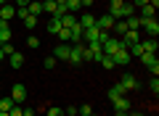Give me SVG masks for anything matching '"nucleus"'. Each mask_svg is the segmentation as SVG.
Here are the masks:
<instances>
[{
  "label": "nucleus",
  "instance_id": "1",
  "mask_svg": "<svg viewBox=\"0 0 159 116\" xmlns=\"http://www.w3.org/2000/svg\"><path fill=\"white\" fill-rule=\"evenodd\" d=\"M106 37H111V34H109V32H101L98 27L82 29V40H88V45H90V42H103Z\"/></svg>",
  "mask_w": 159,
  "mask_h": 116
},
{
  "label": "nucleus",
  "instance_id": "2",
  "mask_svg": "<svg viewBox=\"0 0 159 116\" xmlns=\"http://www.w3.org/2000/svg\"><path fill=\"white\" fill-rule=\"evenodd\" d=\"M141 34H146V37H157V34H159L157 19H141Z\"/></svg>",
  "mask_w": 159,
  "mask_h": 116
},
{
  "label": "nucleus",
  "instance_id": "3",
  "mask_svg": "<svg viewBox=\"0 0 159 116\" xmlns=\"http://www.w3.org/2000/svg\"><path fill=\"white\" fill-rule=\"evenodd\" d=\"M141 61L146 63V69L154 74V77H159V61H157V53H143Z\"/></svg>",
  "mask_w": 159,
  "mask_h": 116
},
{
  "label": "nucleus",
  "instance_id": "4",
  "mask_svg": "<svg viewBox=\"0 0 159 116\" xmlns=\"http://www.w3.org/2000/svg\"><path fill=\"white\" fill-rule=\"evenodd\" d=\"M101 50H103V55H114V53L119 50V40H117V37H106V40L101 42Z\"/></svg>",
  "mask_w": 159,
  "mask_h": 116
},
{
  "label": "nucleus",
  "instance_id": "5",
  "mask_svg": "<svg viewBox=\"0 0 159 116\" xmlns=\"http://www.w3.org/2000/svg\"><path fill=\"white\" fill-rule=\"evenodd\" d=\"M11 100H13V103H24V100H27V87L16 82L11 87Z\"/></svg>",
  "mask_w": 159,
  "mask_h": 116
},
{
  "label": "nucleus",
  "instance_id": "6",
  "mask_svg": "<svg viewBox=\"0 0 159 116\" xmlns=\"http://www.w3.org/2000/svg\"><path fill=\"white\" fill-rule=\"evenodd\" d=\"M82 48H85L82 42L72 45V53H69V63H72V66H80V63H82Z\"/></svg>",
  "mask_w": 159,
  "mask_h": 116
},
{
  "label": "nucleus",
  "instance_id": "7",
  "mask_svg": "<svg viewBox=\"0 0 159 116\" xmlns=\"http://www.w3.org/2000/svg\"><path fill=\"white\" fill-rule=\"evenodd\" d=\"M69 53H72V45H69V42H61L56 50H53V58H56V61H58V58H61V61H69Z\"/></svg>",
  "mask_w": 159,
  "mask_h": 116
},
{
  "label": "nucleus",
  "instance_id": "8",
  "mask_svg": "<svg viewBox=\"0 0 159 116\" xmlns=\"http://www.w3.org/2000/svg\"><path fill=\"white\" fill-rule=\"evenodd\" d=\"M111 58H114V66H127V63L133 61V58H130V53H127V50H122V48H119L117 53L111 55Z\"/></svg>",
  "mask_w": 159,
  "mask_h": 116
},
{
  "label": "nucleus",
  "instance_id": "9",
  "mask_svg": "<svg viewBox=\"0 0 159 116\" xmlns=\"http://www.w3.org/2000/svg\"><path fill=\"white\" fill-rule=\"evenodd\" d=\"M119 84H122V90H125V92H130V90L138 87V79L133 77V74H125V77L119 79Z\"/></svg>",
  "mask_w": 159,
  "mask_h": 116
},
{
  "label": "nucleus",
  "instance_id": "10",
  "mask_svg": "<svg viewBox=\"0 0 159 116\" xmlns=\"http://www.w3.org/2000/svg\"><path fill=\"white\" fill-rule=\"evenodd\" d=\"M13 16H16V8H13L11 3H6V6H0V21H11Z\"/></svg>",
  "mask_w": 159,
  "mask_h": 116
},
{
  "label": "nucleus",
  "instance_id": "11",
  "mask_svg": "<svg viewBox=\"0 0 159 116\" xmlns=\"http://www.w3.org/2000/svg\"><path fill=\"white\" fill-rule=\"evenodd\" d=\"M96 27L101 29V32H109V29H114V19L111 16H101V19H96Z\"/></svg>",
  "mask_w": 159,
  "mask_h": 116
},
{
  "label": "nucleus",
  "instance_id": "12",
  "mask_svg": "<svg viewBox=\"0 0 159 116\" xmlns=\"http://www.w3.org/2000/svg\"><path fill=\"white\" fill-rule=\"evenodd\" d=\"M141 48H143V53H157L159 42H157V37H148V40H141Z\"/></svg>",
  "mask_w": 159,
  "mask_h": 116
},
{
  "label": "nucleus",
  "instance_id": "13",
  "mask_svg": "<svg viewBox=\"0 0 159 116\" xmlns=\"http://www.w3.org/2000/svg\"><path fill=\"white\" fill-rule=\"evenodd\" d=\"M11 37H13V32H11V24H8V21H0V42H8Z\"/></svg>",
  "mask_w": 159,
  "mask_h": 116
},
{
  "label": "nucleus",
  "instance_id": "14",
  "mask_svg": "<svg viewBox=\"0 0 159 116\" xmlns=\"http://www.w3.org/2000/svg\"><path fill=\"white\" fill-rule=\"evenodd\" d=\"M43 13H48V16H56L58 13V6H56V0H43Z\"/></svg>",
  "mask_w": 159,
  "mask_h": 116
},
{
  "label": "nucleus",
  "instance_id": "15",
  "mask_svg": "<svg viewBox=\"0 0 159 116\" xmlns=\"http://www.w3.org/2000/svg\"><path fill=\"white\" fill-rule=\"evenodd\" d=\"M77 24L82 29H90V27H96V16H90V13H82V16L77 19Z\"/></svg>",
  "mask_w": 159,
  "mask_h": 116
},
{
  "label": "nucleus",
  "instance_id": "16",
  "mask_svg": "<svg viewBox=\"0 0 159 116\" xmlns=\"http://www.w3.org/2000/svg\"><path fill=\"white\" fill-rule=\"evenodd\" d=\"M122 95H125L122 84H119V82H114V84H111V90H109V100L114 103V100H117V98H122Z\"/></svg>",
  "mask_w": 159,
  "mask_h": 116
},
{
  "label": "nucleus",
  "instance_id": "17",
  "mask_svg": "<svg viewBox=\"0 0 159 116\" xmlns=\"http://www.w3.org/2000/svg\"><path fill=\"white\" fill-rule=\"evenodd\" d=\"M8 61H11V66H13V69H21V66H24V55L16 50V53H11V55H8Z\"/></svg>",
  "mask_w": 159,
  "mask_h": 116
},
{
  "label": "nucleus",
  "instance_id": "18",
  "mask_svg": "<svg viewBox=\"0 0 159 116\" xmlns=\"http://www.w3.org/2000/svg\"><path fill=\"white\" fill-rule=\"evenodd\" d=\"M58 21H61V29H72L74 24H77V16H72V13H66V16H61Z\"/></svg>",
  "mask_w": 159,
  "mask_h": 116
},
{
  "label": "nucleus",
  "instance_id": "19",
  "mask_svg": "<svg viewBox=\"0 0 159 116\" xmlns=\"http://www.w3.org/2000/svg\"><path fill=\"white\" fill-rule=\"evenodd\" d=\"M27 11L32 13V16H43V3H37V0H29Z\"/></svg>",
  "mask_w": 159,
  "mask_h": 116
},
{
  "label": "nucleus",
  "instance_id": "20",
  "mask_svg": "<svg viewBox=\"0 0 159 116\" xmlns=\"http://www.w3.org/2000/svg\"><path fill=\"white\" fill-rule=\"evenodd\" d=\"M114 108H117V111H130V100H127L125 95H122V98H117V100H114Z\"/></svg>",
  "mask_w": 159,
  "mask_h": 116
},
{
  "label": "nucleus",
  "instance_id": "21",
  "mask_svg": "<svg viewBox=\"0 0 159 116\" xmlns=\"http://www.w3.org/2000/svg\"><path fill=\"white\" fill-rule=\"evenodd\" d=\"M48 32H51V34H58V32H61V21H58L56 16L48 19Z\"/></svg>",
  "mask_w": 159,
  "mask_h": 116
},
{
  "label": "nucleus",
  "instance_id": "22",
  "mask_svg": "<svg viewBox=\"0 0 159 116\" xmlns=\"http://www.w3.org/2000/svg\"><path fill=\"white\" fill-rule=\"evenodd\" d=\"M154 13H157V8H154V6H148V3H146V6H141V19H154Z\"/></svg>",
  "mask_w": 159,
  "mask_h": 116
},
{
  "label": "nucleus",
  "instance_id": "23",
  "mask_svg": "<svg viewBox=\"0 0 159 116\" xmlns=\"http://www.w3.org/2000/svg\"><path fill=\"white\" fill-rule=\"evenodd\" d=\"M21 21H24V29H34L37 27V16H32V13H27Z\"/></svg>",
  "mask_w": 159,
  "mask_h": 116
},
{
  "label": "nucleus",
  "instance_id": "24",
  "mask_svg": "<svg viewBox=\"0 0 159 116\" xmlns=\"http://www.w3.org/2000/svg\"><path fill=\"white\" fill-rule=\"evenodd\" d=\"M125 24H127V29H141V16H127Z\"/></svg>",
  "mask_w": 159,
  "mask_h": 116
},
{
  "label": "nucleus",
  "instance_id": "25",
  "mask_svg": "<svg viewBox=\"0 0 159 116\" xmlns=\"http://www.w3.org/2000/svg\"><path fill=\"white\" fill-rule=\"evenodd\" d=\"M13 105H16V103H13L11 98H3V100H0V111H3V114H8V111H11Z\"/></svg>",
  "mask_w": 159,
  "mask_h": 116
},
{
  "label": "nucleus",
  "instance_id": "26",
  "mask_svg": "<svg viewBox=\"0 0 159 116\" xmlns=\"http://www.w3.org/2000/svg\"><path fill=\"white\" fill-rule=\"evenodd\" d=\"M0 50H3V55H6V58H8L11 53H16V48H13L11 42H0Z\"/></svg>",
  "mask_w": 159,
  "mask_h": 116
},
{
  "label": "nucleus",
  "instance_id": "27",
  "mask_svg": "<svg viewBox=\"0 0 159 116\" xmlns=\"http://www.w3.org/2000/svg\"><path fill=\"white\" fill-rule=\"evenodd\" d=\"M80 8H82V6H80V0H66V11L69 13H77Z\"/></svg>",
  "mask_w": 159,
  "mask_h": 116
},
{
  "label": "nucleus",
  "instance_id": "28",
  "mask_svg": "<svg viewBox=\"0 0 159 116\" xmlns=\"http://www.w3.org/2000/svg\"><path fill=\"white\" fill-rule=\"evenodd\" d=\"M133 13H135V6H133V3H125V6H122V19L133 16Z\"/></svg>",
  "mask_w": 159,
  "mask_h": 116
},
{
  "label": "nucleus",
  "instance_id": "29",
  "mask_svg": "<svg viewBox=\"0 0 159 116\" xmlns=\"http://www.w3.org/2000/svg\"><path fill=\"white\" fill-rule=\"evenodd\" d=\"M114 32H117L119 37H122V34L127 32V24H125V21H114Z\"/></svg>",
  "mask_w": 159,
  "mask_h": 116
},
{
  "label": "nucleus",
  "instance_id": "30",
  "mask_svg": "<svg viewBox=\"0 0 159 116\" xmlns=\"http://www.w3.org/2000/svg\"><path fill=\"white\" fill-rule=\"evenodd\" d=\"M101 66L103 69H114V58H111V55H103V58H101Z\"/></svg>",
  "mask_w": 159,
  "mask_h": 116
},
{
  "label": "nucleus",
  "instance_id": "31",
  "mask_svg": "<svg viewBox=\"0 0 159 116\" xmlns=\"http://www.w3.org/2000/svg\"><path fill=\"white\" fill-rule=\"evenodd\" d=\"M148 87H151V92L157 95V92H159V79H157V77H151V82H148Z\"/></svg>",
  "mask_w": 159,
  "mask_h": 116
},
{
  "label": "nucleus",
  "instance_id": "32",
  "mask_svg": "<svg viewBox=\"0 0 159 116\" xmlns=\"http://www.w3.org/2000/svg\"><path fill=\"white\" fill-rule=\"evenodd\" d=\"M27 45L34 50V48H40V40H37V37H27Z\"/></svg>",
  "mask_w": 159,
  "mask_h": 116
},
{
  "label": "nucleus",
  "instance_id": "33",
  "mask_svg": "<svg viewBox=\"0 0 159 116\" xmlns=\"http://www.w3.org/2000/svg\"><path fill=\"white\" fill-rule=\"evenodd\" d=\"M45 116H64V111H61V108H48Z\"/></svg>",
  "mask_w": 159,
  "mask_h": 116
},
{
  "label": "nucleus",
  "instance_id": "34",
  "mask_svg": "<svg viewBox=\"0 0 159 116\" xmlns=\"http://www.w3.org/2000/svg\"><path fill=\"white\" fill-rule=\"evenodd\" d=\"M43 63H45V69H53V66H56V58H53V55H48Z\"/></svg>",
  "mask_w": 159,
  "mask_h": 116
},
{
  "label": "nucleus",
  "instance_id": "35",
  "mask_svg": "<svg viewBox=\"0 0 159 116\" xmlns=\"http://www.w3.org/2000/svg\"><path fill=\"white\" fill-rule=\"evenodd\" d=\"M58 40H64V42H69V29H61V32H58Z\"/></svg>",
  "mask_w": 159,
  "mask_h": 116
},
{
  "label": "nucleus",
  "instance_id": "36",
  "mask_svg": "<svg viewBox=\"0 0 159 116\" xmlns=\"http://www.w3.org/2000/svg\"><path fill=\"white\" fill-rule=\"evenodd\" d=\"M64 116H77V108H74V105H69V108L64 111Z\"/></svg>",
  "mask_w": 159,
  "mask_h": 116
},
{
  "label": "nucleus",
  "instance_id": "37",
  "mask_svg": "<svg viewBox=\"0 0 159 116\" xmlns=\"http://www.w3.org/2000/svg\"><path fill=\"white\" fill-rule=\"evenodd\" d=\"M29 6V0H16V8H27Z\"/></svg>",
  "mask_w": 159,
  "mask_h": 116
},
{
  "label": "nucleus",
  "instance_id": "38",
  "mask_svg": "<svg viewBox=\"0 0 159 116\" xmlns=\"http://www.w3.org/2000/svg\"><path fill=\"white\" fill-rule=\"evenodd\" d=\"M80 6H82V8H90V6H93V0H80Z\"/></svg>",
  "mask_w": 159,
  "mask_h": 116
},
{
  "label": "nucleus",
  "instance_id": "39",
  "mask_svg": "<svg viewBox=\"0 0 159 116\" xmlns=\"http://www.w3.org/2000/svg\"><path fill=\"white\" fill-rule=\"evenodd\" d=\"M146 3H148V0H133V6H135V8H141V6H146Z\"/></svg>",
  "mask_w": 159,
  "mask_h": 116
},
{
  "label": "nucleus",
  "instance_id": "40",
  "mask_svg": "<svg viewBox=\"0 0 159 116\" xmlns=\"http://www.w3.org/2000/svg\"><path fill=\"white\" fill-rule=\"evenodd\" d=\"M24 116H34V111L32 108H24Z\"/></svg>",
  "mask_w": 159,
  "mask_h": 116
},
{
  "label": "nucleus",
  "instance_id": "41",
  "mask_svg": "<svg viewBox=\"0 0 159 116\" xmlns=\"http://www.w3.org/2000/svg\"><path fill=\"white\" fill-rule=\"evenodd\" d=\"M127 114H130V111H117L114 116H127Z\"/></svg>",
  "mask_w": 159,
  "mask_h": 116
},
{
  "label": "nucleus",
  "instance_id": "42",
  "mask_svg": "<svg viewBox=\"0 0 159 116\" xmlns=\"http://www.w3.org/2000/svg\"><path fill=\"white\" fill-rule=\"evenodd\" d=\"M127 116H146V114H138V111H135V114H133V111H130V114H127Z\"/></svg>",
  "mask_w": 159,
  "mask_h": 116
},
{
  "label": "nucleus",
  "instance_id": "43",
  "mask_svg": "<svg viewBox=\"0 0 159 116\" xmlns=\"http://www.w3.org/2000/svg\"><path fill=\"white\" fill-rule=\"evenodd\" d=\"M3 58H6V55H3V50H0V61H3Z\"/></svg>",
  "mask_w": 159,
  "mask_h": 116
},
{
  "label": "nucleus",
  "instance_id": "44",
  "mask_svg": "<svg viewBox=\"0 0 159 116\" xmlns=\"http://www.w3.org/2000/svg\"><path fill=\"white\" fill-rule=\"evenodd\" d=\"M0 116H11V114H3V111H0Z\"/></svg>",
  "mask_w": 159,
  "mask_h": 116
},
{
  "label": "nucleus",
  "instance_id": "45",
  "mask_svg": "<svg viewBox=\"0 0 159 116\" xmlns=\"http://www.w3.org/2000/svg\"><path fill=\"white\" fill-rule=\"evenodd\" d=\"M0 6H6V0H0Z\"/></svg>",
  "mask_w": 159,
  "mask_h": 116
},
{
  "label": "nucleus",
  "instance_id": "46",
  "mask_svg": "<svg viewBox=\"0 0 159 116\" xmlns=\"http://www.w3.org/2000/svg\"><path fill=\"white\" fill-rule=\"evenodd\" d=\"M90 116H98V114H90Z\"/></svg>",
  "mask_w": 159,
  "mask_h": 116
},
{
  "label": "nucleus",
  "instance_id": "47",
  "mask_svg": "<svg viewBox=\"0 0 159 116\" xmlns=\"http://www.w3.org/2000/svg\"><path fill=\"white\" fill-rule=\"evenodd\" d=\"M37 3H43V0H37Z\"/></svg>",
  "mask_w": 159,
  "mask_h": 116
}]
</instances>
